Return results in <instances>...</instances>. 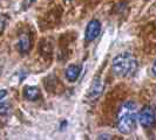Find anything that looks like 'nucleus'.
I'll list each match as a JSON object with an SVG mask.
<instances>
[{
  "instance_id": "20e7f679",
  "label": "nucleus",
  "mask_w": 156,
  "mask_h": 140,
  "mask_svg": "<svg viewBox=\"0 0 156 140\" xmlns=\"http://www.w3.org/2000/svg\"><path fill=\"white\" fill-rule=\"evenodd\" d=\"M101 33V22L96 19L90 20L86 27L85 31V41L86 42H92L96 39Z\"/></svg>"
},
{
  "instance_id": "f257e3e1",
  "label": "nucleus",
  "mask_w": 156,
  "mask_h": 140,
  "mask_svg": "<svg viewBox=\"0 0 156 140\" xmlns=\"http://www.w3.org/2000/svg\"><path fill=\"white\" fill-rule=\"evenodd\" d=\"M137 125V106L132 101L122 104L117 115V130L122 134H130Z\"/></svg>"
},
{
  "instance_id": "ddd939ff",
  "label": "nucleus",
  "mask_w": 156,
  "mask_h": 140,
  "mask_svg": "<svg viewBox=\"0 0 156 140\" xmlns=\"http://www.w3.org/2000/svg\"><path fill=\"white\" fill-rule=\"evenodd\" d=\"M151 70H153V74L156 76V60H155V62H154V64H153V68H151Z\"/></svg>"
},
{
  "instance_id": "4468645a",
  "label": "nucleus",
  "mask_w": 156,
  "mask_h": 140,
  "mask_svg": "<svg viewBox=\"0 0 156 140\" xmlns=\"http://www.w3.org/2000/svg\"><path fill=\"white\" fill-rule=\"evenodd\" d=\"M67 1H70V0H67Z\"/></svg>"
},
{
  "instance_id": "6e6552de",
  "label": "nucleus",
  "mask_w": 156,
  "mask_h": 140,
  "mask_svg": "<svg viewBox=\"0 0 156 140\" xmlns=\"http://www.w3.org/2000/svg\"><path fill=\"white\" fill-rule=\"evenodd\" d=\"M102 89H103V84H102L101 79L96 78L93 82L92 86H90V95H92V97H94V98L99 97L102 92Z\"/></svg>"
},
{
  "instance_id": "9b49d317",
  "label": "nucleus",
  "mask_w": 156,
  "mask_h": 140,
  "mask_svg": "<svg viewBox=\"0 0 156 140\" xmlns=\"http://www.w3.org/2000/svg\"><path fill=\"white\" fill-rule=\"evenodd\" d=\"M33 2H34V0H23V9H27V8L30 7Z\"/></svg>"
},
{
  "instance_id": "423d86ee",
  "label": "nucleus",
  "mask_w": 156,
  "mask_h": 140,
  "mask_svg": "<svg viewBox=\"0 0 156 140\" xmlns=\"http://www.w3.org/2000/svg\"><path fill=\"white\" fill-rule=\"evenodd\" d=\"M18 49L21 54H27L31 49V38L28 33H23L19 36V41H18Z\"/></svg>"
},
{
  "instance_id": "f03ea898",
  "label": "nucleus",
  "mask_w": 156,
  "mask_h": 140,
  "mask_svg": "<svg viewBox=\"0 0 156 140\" xmlns=\"http://www.w3.org/2000/svg\"><path fill=\"white\" fill-rule=\"evenodd\" d=\"M139 63L130 53H121L113 58L112 69L117 77H132L136 74Z\"/></svg>"
},
{
  "instance_id": "f8f14e48",
  "label": "nucleus",
  "mask_w": 156,
  "mask_h": 140,
  "mask_svg": "<svg viewBox=\"0 0 156 140\" xmlns=\"http://www.w3.org/2000/svg\"><path fill=\"white\" fill-rule=\"evenodd\" d=\"M7 96V90H5V89H1L0 90V102L2 101L5 97Z\"/></svg>"
},
{
  "instance_id": "0eeeda50",
  "label": "nucleus",
  "mask_w": 156,
  "mask_h": 140,
  "mask_svg": "<svg viewBox=\"0 0 156 140\" xmlns=\"http://www.w3.org/2000/svg\"><path fill=\"white\" fill-rule=\"evenodd\" d=\"M23 97L27 101H37L40 97V90L37 86L27 85L23 88Z\"/></svg>"
},
{
  "instance_id": "1a4fd4ad",
  "label": "nucleus",
  "mask_w": 156,
  "mask_h": 140,
  "mask_svg": "<svg viewBox=\"0 0 156 140\" xmlns=\"http://www.w3.org/2000/svg\"><path fill=\"white\" fill-rule=\"evenodd\" d=\"M7 21H8V18L6 15L0 16V34L4 32L5 27H6V25H7Z\"/></svg>"
},
{
  "instance_id": "7ed1b4c3",
  "label": "nucleus",
  "mask_w": 156,
  "mask_h": 140,
  "mask_svg": "<svg viewBox=\"0 0 156 140\" xmlns=\"http://www.w3.org/2000/svg\"><path fill=\"white\" fill-rule=\"evenodd\" d=\"M137 119H139V123H140L144 128H150L153 127L156 123V113L154 109L149 105L143 106L142 109L139 111L137 113Z\"/></svg>"
},
{
  "instance_id": "39448f33",
  "label": "nucleus",
  "mask_w": 156,
  "mask_h": 140,
  "mask_svg": "<svg viewBox=\"0 0 156 140\" xmlns=\"http://www.w3.org/2000/svg\"><path fill=\"white\" fill-rule=\"evenodd\" d=\"M81 70H82L81 64H70V65H68V68L66 69V72H65L66 79L68 82H72V83L75 82L80 76V74H81Z\"/></svg>"
},
{
  "instance_id": "9d476101",
  "label": "nucleus",
  "mask_w": 156,
  "mask_h": 140,
  "mask_svg": "<svg viewBox=\"0 0 156 140\" xmlns=\"http://www.w3.org/2000/svg\"><path fill=\"white\" fill-rule=\"evenodd\" d=\"M9 112V104L7 103H4V104H0V115L5 116Z\"/></svg>"
}]
</instances>
